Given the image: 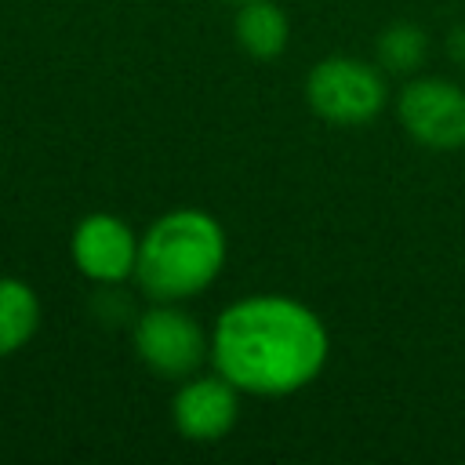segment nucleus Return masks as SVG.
Listing matches in <instances>:
<instances>
[{
    "label": "nucleus",
    "mask_w": 465,
    "mask_h": 465,
    "mask_svg": "<svg viewBox=\"0 0 465 465\" xmlns=\"http://www.w3.org/2000/svg\"><path fill=\"white\" fill-rule=\"evenodd\" d=\"M331 338L323 320L283 294L232 302L211 331V363L240 392L287 396L305 389L327 363Z\"/></svg>",
    "instance_id": "1"
},
{
    "label": "nucleus",
    "mask_w": 465,
    "mask_h": 465,
    "mask_svg": "<svg viewBox=\"0 0 465 465\" xmlns=\"http://www.w3.org/2000/svg\"><path fill=\"white\" fill-rule=\"evenodd\" d=\"M225 265V232L218 218L196 207L160 214L138 240L134 276L153 302H185L203 294Z\"/></svg>",
    "instance_id": "2"
},
{
    "label": "nucleus",
    "mask_w": 465,
    "mask_h": 465,
    "mask_svg": "<svg viewBox=\"0 0 465 465\" xmlns=\"http://www.w3.org/2000/svg\"><path fill=\"white\" fill-rule=\"evenodd\" d=\"M305 98L320 120L334 127H360L385 109L389 91L374 65L349 54H331L312 65L305 80Z\"/></svg>",
    "instance_id": "3"
},
{
    "label": "nucleus",
    "mask_w": 465,
    "mask_h": 465,
    "mask_svg": "<svg viewBox=\"0 0 465 465\" xmlns=\"http://www.w3.org/2000/svg\"><path fill=\"white\" fill-rule=\"evenodd\" d=\"M134 352L160 378H189L211 356L200 323L174 302H160L134 320Z\"/></svg>",
    "instance_id": "4"
},
{
    "label": "nucleus",
    "mask_w": 465,
    "mask_h": 465,
    "mask_svg": "<svg viewBox=\"0 0 465 465\" xmlns=\"http://www.w3.org/2000/svg\"><path fill=\"white\" fill-rule=\"evenodd\" d=\"M396 116L403 131L436 153L465 145V91L440 76L411 80L396 98Z\"/></svg>",
    "instance_id": "5"
},
{
    "label": "nucleus",
    "mask_w": 465,
    "mask_h": 465,
    "mask_svg": "<svg viewBox=\"0 0 465 465\" xmlns=\"http://www.w3.org/2000/svg\"><path fill=\"white\" fill-rule=\"evenodd\" d=\"M69 251L73 265L94 283H120L138 265V236L116 214H87L73 229Z\"/></svg>",
    "instance_id": "6"
},
{
    "label": "nucleus",
    "mask_w": 465,
    "mask_h": 465,
    "mask_svg": "<svg viewBox=\"0 0 465 465\" xmlns=\"http://www.w3.org/2000/svg\"><path fill=\"white\" fill-rule=\"evenodd\" d=\"M171 418L185 440L214 443V440L229 436V429L240 418V389L229 378H222L218 371L203 374V378H185L174 392Z\"/></svg>",
    "instance_id": "7"
},
{
    "label": "nucleus",
    "mask_w": 465,
    "mask_h": 465,
    "mask_svg": "<svg viewBox=\"0 0 465 465\" xmlns=\"http://www.w3.org/2000/svg\"><path fill=\"white\" fill-rule=\"evenodd\" d=\"M232 29H236V44L258 62L280 58L287 47V36H291L287 15L269 0H243Z\"/></svg>",
    "instance_id": "8"
},
{
    "label": "nucleus",
    "mask_w": 465,
    "mask_h": 465,
    "mask_svg": "<svg viewBox=\"0 0 465 465\" xmlns=\"http://www.w3.org/2000/svg\"><path fill=\"white\" fill-rule=\"evenodd\" d=\"M40 327V298L25 280L0 276V360L18 352Z\"/></svg>",
    "instance_id": "9"
},
{
    "label": "nucleus",
    "mask_w": 465,
    "mask_h": 465,
    "mask_svg": "<svg viewBox=\"0 0 465 465\" xmlns=\"http://www.w3.org/2000/svg\"><path fill=\"white\" fill-rule=\"evenodd\" d=\"M421 54H425V33L411 22H396L378 36V58L385 69H396V73L414 69Z\"/></svg>",
    "instance_id": "10"
},
{
    "label": "nucleus",
    "mask_w": 465,
    "mask_h": 465,
    "mask_svg": "<svg viewBox=\"0 0 465 465\" xmlns=\"http://www.w3.org/2000/svg\"><path fill=\"white\" fill-rule=\"evenodd\" d=\"M450 51H454V54H458V62L465 65V25L454 33V40H450Z\"/></svg>",
    "instance_id": "11"
},
{
    "label": "nucleus",
    "mask_w": 465,
    "mask_h": 465,
    "mask_svg": "<svg viewBox=\"0 0 465 465\" xmlns=\"http://www.w3.org/2000/svg\"><path fill=\"white\" fill-rule=\"evenodd\" d=\"M232 4H243V0H232Z\"/></svg>",
    "instance_id": "12"
}]
</instances>
